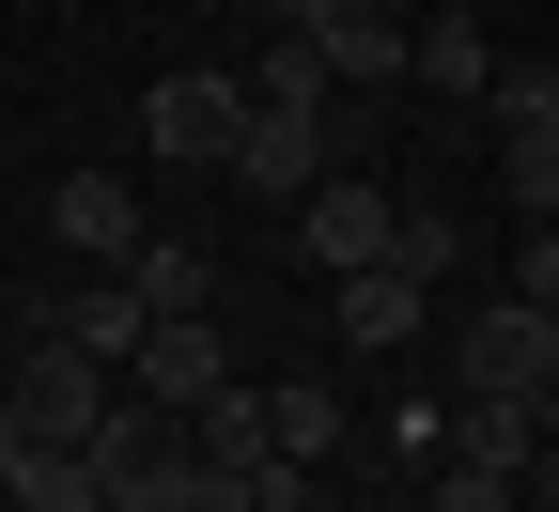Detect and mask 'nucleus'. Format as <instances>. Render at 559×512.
Instances as JSON below:
<instances>
[{"instance_id":"obj_1","label":"nucleus","mask_w":559,"mask_h":512,"mask_svg":"<svg viewBox=\"0 0 559 512\" xmlns=\"http://www.w3.org/2000/svg\"><path fill=\"white\" fill-rule=\"evenodd\" d=\"M109 389L156 404V419H202V404L234 389V326H218V311H140V342H124Z\"/></svg>"},{"instance_id":"obj_2","label":"nucleus","mask_w":559,"mask_h":512,"mask_svg":"<svg viewBox=\"0 0 559 512\" xmlns=\"http://www.w3.org/2000/svg\"><path fill=\"white\" fill-rule=\"evenodd\" d=\"M481 124H498L513 217H544V202H559V62H498V79H481Z\"/></svg>"},{"instance_id":"obj_3","label":"nucleus","mask_w":559,"mask_h":512,"mask_svg":"<svg viewBox=\"0 0 559 512\" xmlns=\"http://www.w3.org/2000/svg\"><path fill=\"white\" fill-rule=\"evenodd\" d=\"M0 404H16V434H94L109 419V373L62 326H32V296H16V373H0Z\"/></svg>"},{"instance_id":"obj_4","label":"nucleus","mask_w":559,"mask_h":512,"mask_svg":"<svg viewBox=\"0 0 559 512\" xmlns=\"http://www.w3.org/2000/svg\"><path fill=\"white\" fill-rule=\"evenodd\" d=\"M451 389H528V404H559V311H528V296L466 311V326H451Z\"/></svg>"},{"instance_id":"obj_5","label":"nucleus","mask_w":559,"mask_h":512,"mask_svg":"<svg viewBox=\"0 0 559 512\" xmlns=\"http://www.w3.org/2000/svg\"><path fill=\"white\" fill-rule=\"evenodd\" d=\"M234 124H249V79H218V62H187V79L140 94V140H156V171H218L234 156Z\"/></svg>"},{"instance_id":"obj_6","label":"nucleus","mask_w":559,"mask_h":512,"mask_svg":"<svg viewBox=\"0 0 559 512\" xmlns=\"http://www.w3.org/2000/svg\"><path fill=\"white\" fill-rule=\"evenodd\" d=\"M280 217H296V264H326V279L389 264V187H373V171H311Z\"/></svg>"},{"instance_id":"obj_7","label":"nucleus","mask_w":559,"mask_h":512,"mask_svg":"<svg viewBox=\"0 0 559 512\" xmlns=\"http://www.w3.org/2000/svg\"><path fill=\"white\" fill-rule=\"evenodd\" d=\"M218 171H234L249 202H296V187L326 171V109H264V94H249V124H234V156H218Z\"/></svg>"},{"instance_id":"obj_8","label":"nucleus","mask_w":559,"mask_h":512,"mask_svg":"<svg viewBox=\"0 0 559 512\" xmlns=\"http://www.w3.org/2000/svg\"><path fill=\"white\" fill-rule=\"evenodd\" d=\"M326 296H342V357H404L436 326V279H404V264H358V279H326Z\"/></svg>"},{"instance_id":"obj_9","label":"nucleus","mask_w":559,"mask_h":512,"mask_svg":"<svg viewBox=\"0 0 559 512\" xmlns=\"http://www.w3.org/2000/svg\"><path fill=\"white\" fill-rule=\"evenodd\" d=\"M47 234L79 249V264H124L156 217H140V187H124V171H62V187H47Z\"/></svg>"},{"instance_id":"obj_10","label":"nucleus","mask_w":559,"mask_h":512,"mask_svg":"<svg viewBox=\"0 0 559 512\" xmlns=\"http://www.w3.org/2000/svg\"><path fill=\"white\" fill-rule=\"evenodd\" d=\"M404 62H419V94H436V109H481V79H498V32H481V16H451V0H419Z\"/></svg>"},{"instance_id":"obj_11","label":"nucleus","mask_w":559,"mask_h":512,"mask_svg":"<svg viewBox=\"0 0 559 512\" xmlns=\"http://www.w3.org/2000/svg\"><path fill=\"white\" fill-rule=\"evenodd\" d=\"M311 62H326V94H389V79H404V16L326 0V16H311Z\"/></svg>"},{"instance_id":"obj_12","label":"nucleus","mask_w":559,"mask_h":512,"mask_svg":"<svg viewBox=\"0 0 559 512\" xmlns=\"http://www.w3.org/2000/svg\"><path fill=\"white\" fill-rule=\"evenodd\" d=\"M544 419H559V404H528V389H466V404H451V451L498 466V481H528V466H544Z\"/></svg>"},{"instance_id":"obj_13","label":"nucleus","mask_w":559,"mask_h":512,"mask_svg":"<svg viewBox=\"0 0 559 512\" xmlns=\"http://www.w3.org/2000/svg\"><path fill=\"white\" fill-rule=\"evenodd\" d=\"M32 326H62V342L94 357V373H124V342H140V296H124V264H94L79 296H32Z\"/></svg>"},{"instance_id":"obj_14","label":"nucleus","mask_w":559,"mask_h":512,"mask_svg":"<svg viewBox=\"0 0 559 512\" xmlns=\"http://www.w3.org/2000/svg\"><path fill=\"white\" fill-rule=\"evenodd\" d=\"M342 434H358V404H342L326 373H280V389H264V451H280V466H326Z\"/></svg>"},{"instance_id":"obj_15","label":"nucleus","mask_w":559,"mask_h":512,"mask_svg":"<svg viewBox=\"0 0 559 512\" xmlns=\"http://www.w3.org/2000/svg\"><path fill=\"white\" fill-rule=\"evenodd\" d=\"M0 512H109V497H94V451H79V434H32L16 481H0Z\"/></svg>"},{"instance_id":"obj_16","label":"nucleus","mask_w":559,"mask_h":512,"mask_svg":"<svg viewBox=\"0 0 559 512\" xmlns=\"http://www.w3.org/2000/svg\"><path fill=\"white\" fill-rule=\"evenodd\" d=\"M124 296H140V311H218V264H202L187 234H140V249H124Z\"/></svg>"},{"instance_id":"obj_17","label":"nucleus","mask_w":559,"mask_h":512,"mask_svg":"<svg viewBox=\"0 0 559 512\" xmlns=\"http://www.w3.org/2000/svg\"><path fill=\"white\" fill-rule=\"evenodd\" d=\"M389 264H404V279H451V264H466V234H451L436 202H389Z\"/></svg>"},{"instance_id":"obj_18","label":"nucleus","mask_w":559,"mask_h":512,"mask_svg":"<svg viewBox=\"0 0 559 512\" xmlns=\"http://www.w3.org/2000/svg\"><path fill=\"white\" fill-rule=\"evenodd\" d=\"M249 94H264V109H326V62H311V32H280V47H264V79H249Z\"/></svg>"},{"instance_id":"obj_19","label":"nucleus","mask_w":559,"mask_h":512,"mask_svg":"<svg viewBox=\"0 0 559 512\" xmlns=\"http://www.w3.org/2000/svg\"><path fill=\"white\" fill-rule=\"evenodd\" d=\"M373 451H389V466L419 481V466H436V451H451V404H389V419H373Z\"/></svg>"},{"instance_id":"obj_20","label":"nucleus","mask_w":559,"mask_h":512,"mask_svg":"<svg viewBox=\"0 0 559 512\" xmlns=\"http://www.w3.org/2000/svg\"><path fill=\"white\" fill-rule=\"evenodd\" d=\"M513 296H528V311H559V234H544V217L513 234Z\"/></svg>"},{"instance_id":"obj_21","label":"nucleus","mask_w":559,"mask_h":512,"mask_svg":"<svg viewBox=\"0 0 559 512\" xmlns=\"http://www.w3.org/2000/svg\"><path fill=\"white\" fill-rule=\"evenodd\" d=\"M249 16H264V32H311V16H326V0H249Z\"/></svg>"},{"instance_id":"obj_22","label":"nucleus","mask_w":559,"mask_h":512,"mask_svg":"<svg viewBox=\"0 0 559 512\" xmlns=\"http://www.w3.org/2000/svg\"><path fill=\"white\" fill-rule=\"evenodd\" d=\"M16 451H32V434H16V404H0V481H16Z\"/></svg>"},{"instance_id":"obj_23","label":"nucleus","mask_w":559,"mask_h":512,"mask_svg":"<svg viewBox=\"0 0 559 512\" xmlns=\"http://www.w3.org/2000/svg\"><path fill=\"white\" fill-rule=\"evenodd\" d=\"M0 187H16V140H0Z\"/></svg>"},{"instance_id":"obj_24","label":"nucleus","mask_w":559,"mask_h":512,"mask_svg":"<svg viewBox=\"0 0 559 512\" xmlns=\"http://www.w3.org/2000/svg\"><path fill=\"white\" fill-rule=\"evenodd\" d=\"M373 16H419V0H373Z\"/></svg>"}]
</instances>
